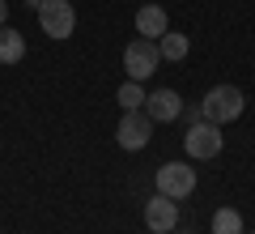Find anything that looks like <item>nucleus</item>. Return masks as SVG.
<instances>
[{
  "mask_svg": "<svg viewBox=\"0 0 255 234\" xmlns=\"http://www.w3.org/2000/svg\"><path fill=\"white\" fill-rule=\"evenodd\" d=\"M243 107H247V98H243L238 85H213V90L204 94V102H200V115L209 119V124H221V128H226L230 119L243 115Z\"/></svg>",
  "mask_w": 255,
  "mask_h": 234,
  "instance_id": "nucleus-1",
  "label": "nucleus"
},
{
  "mask_svg": "<svg viewBox=\"0 0 255 234\" xmlns=\"http://www.w3.org/2000/svg\"><path fill=\"white\" fill-rule=\"evenodd\" d=\"M162 64V51H157L153 38H132L124 47V68H128V81H149Z\"/></svg>",
  "mask_w": 255,
  "mask_h": 234,
  "instance_id": "nucleus-2",
  "label": "nucleus"
},
{
  "mask_svg": "<svg viewBox=\"0 0 255 234\" xmlns=\"http://www.w3.org/2000/svg\"><path fill=\"white\" fill-rule=\"evenodd\" d=\"M38 30H43L47 38H73L77 9L68 0H43V4H38Z\"/></svg>",
  "mask_w": 255,
  "mask_h": 234,
  "instance_id": "nucleus-3",
  "label": "nucleus"
},
{
  "mask_svg": "<svg viewBox=\"0 0 255 234\" xmlns=\"http://www.w3.org/2000/svg\"><path fill=\"white\" fill-rule=\"evenodd\" d=\"M221 145H226L221 124H209V119H196V124L187 128V136H183V149H187L196 162H204V158H217Z\"/></svg>",
  "mask_w": 255,
  "mask_h": 234,
  "instance_id": "nucleus-4",
  "label": "nucleus"
},
{
  "mask_svg": "<svg viewBox=\"0 0 255 234\" xmlns=\"http://www.w3.org/2000/svg\"><path fill=\"white\" fill-rule=\"evenodd\" d=\"M157 192L170 200H187L191 192H196V166L187 162H166L162 171H157Z\"/></svg>",
  "mask_w": 255,
  "mask_h": 234,
  "instance_id": "nucleus-5",
  "label": "nucleus"
},
{
  "mask_svg": "<svg viewBox=\"0 0 255 234\" xmlns=\"http://www.w3.org/2000/svg\"><path fill=\"white\" fill-rule=\"evenodd\" d=\"M149 136H153V119H149L145 111H124V119H119V128H115L119 149L136 153V149H145V145H149Z\"/></svg>",
  "mask_w": 255,
  "mask_h": 234,
  "instance_id": "nucleus-6",
  "label": "nucleus"
},
{
  "mask_svg": "<svg viewBox=\"0 0 255 234\" xmlns=\"http://www.w3.org/2000/svg\"><path fill=\"white\" fill-rule=\"evenodd\" d=\"M145 226L149 234H174L179 230V200L162 196V192L153 200H145Z\"/></svg>",
  "mask_w": 255,
  "mask_h": 234,
  "instance_id": "nucleus-7",
  "label": "nucleus"
},
{
  "mask_svg": "<svg viewBox=\"0 0 255 234\" xmlns=\"http://www.w3.org/2000/svg\"><path fill=\"white\" fill-rule=\"evenodd\" d=\"M145 115L153 119V124H170V119H179L183 115L179 90H153V94H145Z\"/></svg>",
  "mask_w": 255,
  "mask_h": 234,
  "instance_id": "nucleus-8",
  "label": "nucleus"
},
{
  "mask_svg": "<svg viewBox=\"0 0 255 234\" xmlns=\"http://www.w3.org/2000/svg\"><path fill=\"white\" fill-rule=\"evenodd\" d=\"M166 30H170V21H166L162 4H140V9H136V34L140 38H153V43H157Z\"/></svg>",
  "mask_w": 255,
  "mask_h": 234,
  "instance_id": "nucleus-9",
  "label": "nucleus"
},
{
  "mask_svg": "<svg viewBox=\"0 0 255 234\" xmlns=\"http://www.w3.org/2000/svg\"><path fill=\"white\" fill-rule=\"evenodd\" d=\"M26 60V34H17V30L0 26V64L4 68H13V64Z\"/></svg>",
  "mask_w": 255,
  "mask_h": 234,
  "instance_id": "nucleus-10",
  "label": "nucleus"
},
{
  "mask_svg": "<svg viewBox=\"0 0 255 234\" xmlns=\"http://www.w3.org/2000/svg\"><path fill=\"white\" fill-rule=\"evenodd\" d=\"M213 234H247V226H243V213L238 209H217L213 213Z\"/></svg>",
  "mask_w": 255,
  "mask_h": 234,
  "instance_id": "nucleus-11",
  "label": "nucleus"
},
{
  "mask_svg": "<svg viewBox=\"0 0 255 234\" xmlns=\"http://www.w3.org/2000/svg\"><path fill=\"white\" fill-rule=\"evenodd\" d=\"M157 51H162V60H183V55H187V34L166 30V34L157 38Z\"/></svg>",
  "mask_w": 255,
  "mask_h": 234,
  "instance_id": "nucleus-12",
  "label": "nucleus"
},
{
  "mask_svg": "<svg viewBox=\"0 0 255 234\" xmlns=\"http://www.w3.org/2000/svg\"><path fill=\"white\" fill-rule=\"evenodd\" d=\"M115 98H119L124 111H140V107H145V90H140V81H124Z\"/></svg>",
  "mask_w": 255,
  "mask_h": 234,
  "instance_id": "nucleus-13",
  "label": "nucleus"
},
{
  "mask_svg": "<svg viewBox=\"0 0 255 234\" xmlns=\"http://www.w3.org/2000/svg\"><path fill=\"white\" fill-rule=\"evenodd\" d=\"M183 119H187V128H191L196 119H204V115H200V107H183Z\"/></svg>",
  "mask_w": 255,
  "mask_h": 234,
  "instance_id": "nucleus-14",
  "label": "nucleus"
},
{
  "mask_svg": "<svg viewBox=\"0 0 255 234\" xmlns=\"http://www.w3.org/2000/svg\"><path fill=\"white\" fill-rule=\"evenodd\" d=\"M4 17H9V4H4V0H0V26H4Z\"/></svg>",
  "mask_w": 255,
  "mask_h": 234,
  "instance_id": "nucleus-15",
  "label": "nucleus"
},
{
  "mask_svg": "<svg viewBox=\"0 0 255 234\" xmlns=\"http://www.w3.org/2000/svg\"><path fill=\"white\" fill-rule=\"evenodd\" d=\"M26 4H30V9H38V4H43V0H26Z\"/></svg>",
  "mask_w": 255,
  "mask_h": 234,
  "instance_id": "nucleus-16",
  "label": "nucleus"
},
{
  "mask_svg": "<svg viewBox=\"0 0 255 234\" xmlns=\"http://www.w3.org/2000/svg\"><path fill=\"white\" fill-rule=\"evenodd\" d=\"M174 234H191V230H174Z\"/></svg>",
  "mask_w": 255,
  "mask_h": 234,
  "instance_id": "nucleus-17",
  "label": "nucleus"
}]
</instances>
